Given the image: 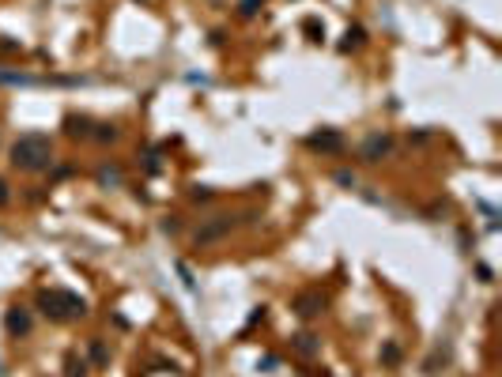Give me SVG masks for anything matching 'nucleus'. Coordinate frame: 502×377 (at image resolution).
I'll use <instances>...</instances> for the list:
<instances>
[{"label":"nucleus","mask_w":502,"mask_h":377,"mask_svg":"<svg viewBox=\"0 0 502 377\" xmlns=\"http://www.w3.org/2000/svg\"><path fill=\"white\" fill-rule=\"evenodd\" d=\"M49 158H53V147H49V140H46V136H38V132L19 136L16 147H12V162H16L19 170H31V173L34 170H46Z\"/></svg>","instance_id":"1"},{"label":"nucleus","mask_w":502,"mask_h":377,"mask_svg":"<svg viewBox=\"0 0 502 377\" xmlns=\"http://www.w3.org/2000/svg\"><path fill=\"white\" fill-rule=\"evenodd\" d=\"M0 204H8V193H4V181H0Z\"/></svg>","instance_id":"2"}]
</instances>
